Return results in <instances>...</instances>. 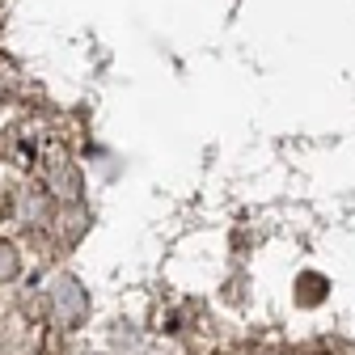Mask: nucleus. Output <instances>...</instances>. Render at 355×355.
I'll return each instance as SVG.
<instances>
[{"label": "nucleus", "instance_id": "f257e3e1", "mask_svg": "<svg viewBox=\"0 0 355 355\" xmlns=\"http://www.w3.org/2000/svg\"><path fill=\"white\" fill-rule=\"evenodd\" d=\"M47 296H51V313H55V322H60L64 330H76V326L85 322V313H89V296H85V288H80L72 275H55Z\"/></svg>", "mask_w": 355, "mask_h": 355}, {"label": "nucleus", "instance_id": "f03ea898", "mask_svg": "<svg viewBox=\"0 0 355 355\" xmlns=\"http://www.w3.org/2000/svg\"><path fill=\"white\" fill-rule=\"evenodd\" d=\"M17 271H21V262H17V250H13L9 241H0V284H9Z\"/></svg>", "mask_w": 355, "mask_h": 355}, {"label": "nucleus", "instance_id": "7ed1b4c3", "mask_svg": "<svg viewBox=\"0 0 355 355\" xmlns=\"http://www.w3.org/2000/svg\"><path fill=\"white\" fill-rule=\"evenodd\" d=\"M17 211L26 216V220H42V216H47V203H42V195L34 191H21V199H17Z\"/></svg>", "mask_w": 355, "mask_h": 355}]
</instances>
